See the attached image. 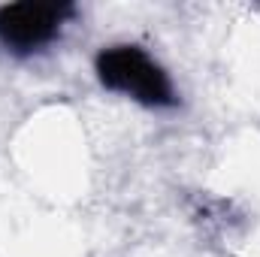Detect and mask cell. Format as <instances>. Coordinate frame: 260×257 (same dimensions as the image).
Listing matches in <instances>:
<instances>
[{"mask_svg": "<svg viewBox=\"0 0 260 257\" xmlns=\"http://www.w3.org/2000/svg\"><path fill=\"white\" fill-rule=\"evenodd\" d=\"M94 70L106 88L121 91L145 106H173L176 103V91H173L167 73L139 46L103 49L94 61Z\"/></svg>", "mask_w": 260, "mask_h": 257, "instance_id": "6da1fadb", "label": "cell"}, {"mask_svg": "<svg viewBox=\"0 0 260 257\" xmlns=\"http://www.w3.org/2000/svg\"><path fill=\"white\" fill-rule=\"evenodd\" d=\"M73 15L70 3H9L0 6V43L18 55L37 52L52 43L67 18Z\"/></svg>", "mask_w": 260, "mask_h": 257, "instance_id": "7a4b0ae2", "label": "cell"}]
</instances>
